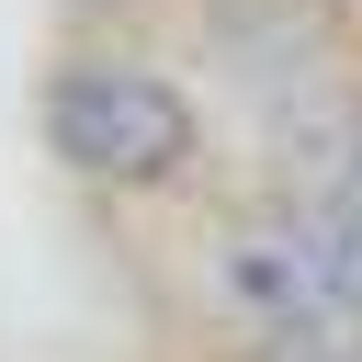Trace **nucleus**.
<instances>
[{
  "label": "nucleus",
  "instance_id": "1",
  "mask_svg": "<svg viewBox=\"0 0 362 362\" xmlns=\"http://www.w3.org/2000/svg\"><path fill=\"white\" fill-rule=\"evenodd\" d=\"M34 124L45 158L90 192H181L204 170V90L158 57H57Z\"/></svg>",
  "mask_w": 362,
  "mask_h": 362
},
{
  "label": "nucleus",
  "instance_id": "2",
  "mask_svg": "<svg viewBox=\"0 0 362 362\" xmlns=\"http://www.w3.org/2000/svg\"><path fill=\"white\" fill-rule=\"evenodd\" d=\"M204 79L249 124H283L339 79V34L317 0H204Z\"/></svg>",
  "mask_w": 362,
  "mask_h": 362
},
{
  "label": "nucleus",
  "instance_id": "3",
  "mask_svg": "<svg viewBox=\"0 0 362 362\" xmlns=\"http://www.w3.org/2000/svg\"><path fill=\"white\" fill-rule=\"evenodd\" d=\"M204 305H215L238 339H283V328H305V317L328 305V283H317L305 238L283 226V204H272V215H238V226L204 249Z\"/></svg>",
  "mask_w": 362,
  "mask_h": 362
},
{
  "label": "nucleus",
  "instance_id": "4",
  "mask_svg": "<svg viewBox=\"0 0 362 362\" xmlns=\"http://www.w3.org/2000/svg\"><path fill=\"white\" fill-rule=\"evenodd\" d=\"M283 226L305 238V260H317L328 305H351V317H362V192H283Z\"/></svg>",
  "mask_w": 362,
  "mask_h": 362
},
{
  "label": "nucleus",
  "instance_id": "5",
  "mask_svg": "<svg viewBox=\"0 0 362 362\" xmlns=\"http://www.w3.org/2000/svg\"><path fill=\"white\" fill-rule=\"evenodd\" d=\"M238 362H272V351H238Z\"/></svg>",
  "mask_w": 362,
  "mask_h": 362
}]
</instances>
